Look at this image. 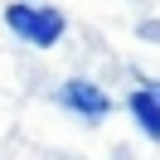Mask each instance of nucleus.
<instances>
[{"mask_svg":"<svg viewBox=\"0 0 160 160\" xmlns=\"http://www.w3.org/2000/svg\"><path fill=\"white\" fill-rule=\"evenodd\" d=\"M5 24H10L24 44L49 49V44L63 39V24H68V20H63V10H53V5H29V0H15V5H5Z\"/></svg>","mask_w":160,"mask_h":160,"instance_id":"nucleus-1","label":"nucleus"},{"mask_svg":"<svg viewBox=\"0 0 160 160\" xmlns=\"http://www.w3.org/2000/svg\"><path fill=\"white\" fill-rule=\"evenodd\" d=\"M58 102H63L68 112H78V117H88V121H102V117L112 112V97L97 88V82H88V78H68V82L58 88Z\"/></svg>","mask_w":160,"mask_h":160,"instance_id":"nucleus-2","label":"nucleus"},{"mask_svg":"<svg viewBox=\"0 0 160 160\" xmlns=\"http://www.w3.org/2000/svg\"><path fill=\"white\" fill-rule=\"evenodd\" d=\"M126 112L136 117V126L146 131L150 141H160V97L150 88H136V92H131V97H126Z\"/></svg>","mask_w":160,"mask_h":160,"instance_id":"nucleus-3","label":"nucleus"},{"mask_svg":"<svg viewBox=\"0 0 160 160\" xmlns=\"http://www.w3.org/2000/svg\"><path fill=\"white\" fill-rule=\"evenodd\" d=\"M150 92H155V97H160V82H155V88H150Z\"/></svg>","mask_w":160,"mask_h":160,"instance_id":"nucleus-4","label":"nucleus"}]
</instances>
